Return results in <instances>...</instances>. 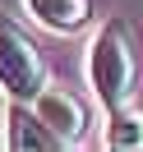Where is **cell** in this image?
I'll return each mask as SVG.
<instances>
[{
	"label": "cell",
	"instance_id": "cell-5",
	"mask_svg": "<svg viewBox=\"0 0 143 152\" xmlns=\"http://www.w3.org/2000/svg\"><path fill=\"white\" fill-rule=\"evenodd\" d=\"M23 10L46 32H78L88 23V0H23Z\"/></svg>",
	"mask_w": 143,
	"mask_h": 152
},
{
	"label": "cell",
	"instance_id": "cell-6",
	"mask_svg": "<svg viewBox=\"0 0 143 152\" xmlns=\"http://www.w3.org/2000/svg\"><path fill=\"white\" fill-rule=\"evenodd\" d=\"M106 143H111V148H120V152H139V148H143V111H129V106L111 111Z\"/></svg>",
	"mask_w": 143,
	"mask_h": 152
},
{
	"label": "cell",
	"instance_id": "cell-1",
	"mask_svg": "<svg viewBox=\"0 0 143 152\" xmlns=\"http://www.w3.org/2000/svg\"><path fill=\"white\" fill-rule=\"evenodd\" d=\"M88 83L106 111H120L134 92V51L120 23H106L88 46Z\"/></svg>",
	"mask_w": 143,
	"mask_h": 152
},
{
	"label": "cell",
	"instance_id": "cell-2",
	"mask_svg": "<svg viewBox=\"0 0 143 152\" xmlns=\"http://www.w3.org/2000/svg\"><path fill=\"white\" fill-rule=\"evenodd\" d=\"M42 88H46V69L32 37L0 14V92L10 102H32Z\"/></svg>",
	"mask_w": 143,
	"mask_h": 152
},
{
	"label": "cell",
	"instance_id": "cell-4",
	"mask_svg": "<svg viewBox=\"0 0 143 152\" xmlns=\"http://www.w3.org/2000/svg\"><path fill=\"white\" fill-rule=\"evenodd\" d=\"M5 148H14V152H51V148H60V138L32 111V102H14L10 115H5Z\"/></svg>",
	"mask_w": 143,
	"mask_h": 152
},
{
	"label": "cell",
	"instance_id": "cell-3",
	"mask_svg": "<svg viewBox=\"0 0 143 152\" xmlns=\"http://www.w3.org/2000/svg\"><path fill=\"white\" fill-rule=\"evenodd\" d=\"M32 111L46 120V129L60 138V148L65 143H78L83 138V129H88V115H83V102H78L74 92H65V88H42L37 97H32Z\"/></svg>",
	"mask_w": 143,
	"mask_h": 152
}]
</instances>
